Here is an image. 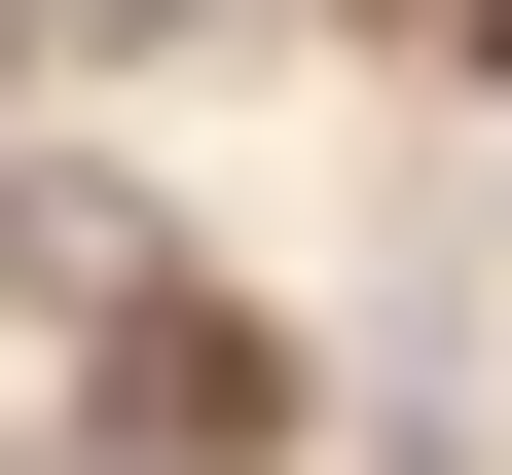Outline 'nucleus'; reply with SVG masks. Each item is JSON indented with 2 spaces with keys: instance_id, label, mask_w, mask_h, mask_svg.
Listing matches in <instances>:
<instances>
[{
  "instance_id": "nucleus-1",
  "label": "nucleus",
  "mask_w": 512,
  "mask_h": 475,
  "mask_svg": "<svg viewBox=\"0 0 512 475\" xmlns=\"http://www.w3.org/2000/svg\"><path fill=\"white\" fill-rule=\"evenodd\" d=\"M293 439V329H220V293H110V475H256Z\"/></svg>"
}]
</instances>
